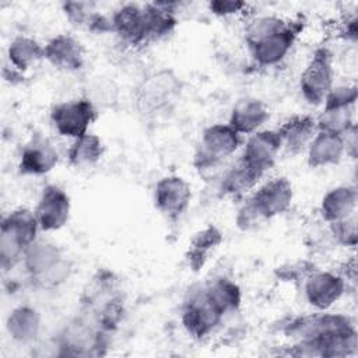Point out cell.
<instances>
[{
	"mask_svg": "<svg viewBox=\"0 0 358 358\" xmlns=\"http://www.w3.org/2000/svg\"><path fill=\"white\" fill-rule=\"evenodd\" d=\"M98 117V109L88 96H77L52 106L49 120L57 136L74 140L87 134Z\"/></svg>",
	"mask_w": 358,
	"mask_h": 358,
	"instance_id": "8",
	"label": "cell"
},
{
	"mask_svg": "<svg viewBox=\"0 0 358 358\" xmlns=\"http://www.w3.org/2000/svg\"><path fill=\"white\" fill-rule=\"evenodd\" d=\"M43 60L57 70L77 73L85 67V48L74 35L60 32L43 45Z\"/></svg>",
	"mask_w": 358,
	"mask_h": 358,
	"instance_id": "15",
	"label": "cell"
},
{
	"mask_svg": "<svg viewBox=\"0 0 358 358\" xmlns=\"http://www.w3.org/2000/svg\"><path fill=\"white\" fill-rule=\"evenodd\" d=\"M338 36L348 43H352V45L357 43V39H358V17H357V14L347 15L341 21Z\"/></svg>",
	"mask_w": 358,
	"mask_h": 358,
	"instance_id": "35",
	"label": "cell"
},
{
	"mask_svg": "<svg viewBox=\"0 0 358 358\" xmlns=\"http://www.w3.org/2000/svg\"><path fill=\"white\" fill-rule=\"evenodd\" d=\"M305 157L308 166L313 169L338 165L345 157L344 137L317 130L305 151Z\"/></svg>",
	"mask_w": 358,
	"mask_h": 358,
	"instance_id": "23",
	"label": "cell"
},
{
	"mask_svg": "<svg viewBox=\"0 0 358 358\" xmlns=\"http://www.w3.org/2000/svg\"><path fill=\"white\" fill-rule=\"evenodd\" d=\"M355 108H320L315 116L319 131L344 136L348 130L357 126Z\"/></svg>",
	"mask_w": 358,
	"mask_h": 358,
	"instance_id": "29",
	"label": "cell"
},
{
	"mask_svg": "<svg viewBox=\"0 0 358 358\" xmlns=\"http://www.w3.org/2000/svg\"><path fill=\"white\" fill-rule=\"evenodd\" d=\"M60 154L55 143L42 134L32 136L21 148L17 169L22 176H45L59 164Z\"/></svg>",
	"mask_w": 358,
	"mask_h": 358,
	"instance_id": "14",
	"label": "cell"
},
{
	"mask_svg": "<svg viewBox=\"0 0 358 358\" xmlns=\"http://www.w3.org/2000/svg\"><path fill=\"white\" fill-rule=\"evenodd\" d=\"M316 268L310 262L306 260H296L291 263H285L282 266H278L275 268V277L278 281L282 282H292V284H301L303 278Z\"/></svg>",
	"mask_w": 358,
	"mask_h": 358,
	"instance_id": "33",
	"label": "cell"
},
{
	"mask_svg": "<svg viewBox=\"0 0 358 358\" xmlns=\"http://www.w3.org/2000/svg\"><path fill=\"white\" fill-rule=\"evenodd\" d=\"M266 176L248 166L236 158V161L225 168L217 180V192L222 197L245 199Z\"/></svg>",
	"mask_w": 358,
	"mask_h": 358,
	"instance_id": "19",
	"label": "cell"
},
{
	"mask_svg": "<svg viewBox=\"0 0 358 358\" xmlns=\"http://www.w3.org/2000/svg\"><path fill=\"white\" fill-rule=\"evenodd\" d=\"M334 84L336 69L333 53L327 46H319L313 50L310 59L299 74V94L308 105L320 108Z\"/></svg>",
	"mask_w": 358,
	"mask_h": 358,
	"instance_id": "6",
	"label": "cell"
},
{
	"mask_svg": "<svg viewBox=\"0 0 358 358\" xmlns=\"http://www.w3.org/2000/svg\"><path fill=\"white\" fill-rule=\"evenodd\" d=\"M343 137H344V144H345V157L355 159L357 158V145H358L357 126L352 127L351 130H348Z\"/></svg>",
	"mask_w": 358,
	"mask_h": 358,
	"instance_id": "36",
	"label": "cell"
},
{
	"mask_svg": "<svg viewBox=\"0 0 358 358\" xmlns=\"http://www.w3.org/2000/svg\"><path fill=\"white\" fill-rule=\"evenodd\" d=\"M268 120L270 109L264 101L256 96H243L232 105L227 123L241 136L248 137L264 129Z\"/></svg>",
	"mask_w": 358,
	"mask_h": 358,
	"instance_id": "18",
	"label": "cell"
},
{
	"mask_svg": "<svg viewBox=\"0 0 358 358\" xmlns=\"http://www.w3.org/2000/svg\"><path fill=\"white\" fill-rule=\"evenodd\" d=\"M193 200V189L189 180L180 175L161 176L152 189L155 210L169 222L179 221L189 210Z\"/></svg>",
	"mask_w": 358,
	"mask_h": 358,
	"instance_id": "11",
	"label": "cell"
},
{
	"mask_svg": "<svg viewBox=\"0 0 358 358\" xmlns=\"http://www.w3.org/2000/svg\"><path fill=\"white\" fill-rule=\"evenodd\" d=\"M225 316L207 298L203 284L189 289L180 309V324L193 340L211 337L224 323Z\"/></svg>",
	"mask_w": 358,
	"mask_h": 358,
	"instance_id": "7",
	"label": "cell"
},
{
	"mask_svg": "<svg viewBox=\"0 0 358 358\" xmlns=\"http://www.w3.org/2000/svg\"><path fill=\"white\" fill-rule=\"evenodd\" d=\"M6 57L7 64L21 73H27L43 60V45L34 36L17 35L8 43Z\"/></svg>",
	"mask_w": 358,
	"mask_h": 358,
	"instance_id": "28",
	"label": "cell"
},
{
	"mask_svg": "<svg viewBox=\"0 0 358 358\" xmlns=\"http://www.w3.org/2000/svg\"><path fill=\"white\" fill-rule=\"evenodd\" d=\"M302 29V20L288 18L281 28L262 38L260 41L246 46L250 60L255 66L262 69H271L280 66L294 49Z\"/></svg>",
	"mask_w": 358,
	"mask_h": 358,
	"instance_id": "9",
	"label": "cell"
},
{
	"mask_svg": "<svg viewBox=\"0 0 358 358\" xmlns=\"http://www.w3.org/2000/svg\"><path fill=\"white\" fill-rule=\"evenodd\" d=\"M182 94V81L168 69L152 71L134 91V103L143 116H159L169 112Z\"/></svg>",
	"mask_w": 358,
	"mask_h": 358,
	"instance_id": "4",
	"label": "cell"
},
{
	"mask_svg": "<svg viewBox=\"0 0 358 358\" xmlns=\"http://www.w3.org/2000/svg\"><path fill=\"white\" fill-rule=\"evenodd\" d=\"M105 154L103 140L88 131L87 134L70 141L66 150V159L74 169H91L96 166Z\"/></svg>",
	"mask_w": 358,
	"mask_h": 358,
	"instance_id": "27",
	"label": "cell"
},
{
	"mask_svg": "<svg viewBox=\"0 0 358 358\" xmlns=\"http://www.w3.org/2000/svg\"><path fill=\"white\" fill-rule=\"evenodd\" d=\"M178 1H152L143 4L147 43L158 42L172 35L178 27Z\"/></svg>",
	"mask_w": 358,
	"mask_h": 358,
	"instance_id": "21",
	"label": "cell"
},
{
	"mask_svg": "<svg viewBox=\"0 0 358 358\" xmlns=\"http://www.w3.org/2000/svg\"><path fill=\"white\" fill-rule=\"evenodd\" d=\"M358 88L355 83H336L329 91L323 108H355ZM320 106V108H322Z\"/></svg>",
	"mask_w": 358,
	"mask_h": 358,
	"instance_id": "32",
	"label": "cell"
},
{
	"mask_svg": "<svg viewBox=\"0 0 358 358\" xmlns=\"http://www.w3.org/2000/svg\"><path fill=\"white\" fill-rule=\"evenodd\" d=\"M358 192L355 185L343 183L327 189L319 203V215L326 224L357 214Z\"/></svg>",
	"mask_w": 358,
	"mask_h": 358,
	"instance_id": "22",
	"label": "cell"
},
{
	"mask_svg": "<svg viewBox=\"0 0 358 358\" xmlns=\"http://www.w3.org/2000/svg\"><path fill=\"white\" fill-rule=\"evenodd\" d=\"M112 34H115L124 45L131 48L145 46V22L143 4L124 3L113 10L110 14Z\"/></svg>",
	"mask_w": 358,
	"mask_h": 358,
	"instance_id": "17",
	"label": "cell"
},
{
	"mask_svg": "<svg viewBox=\"0 0 358 358\" xmlns=\"http://www.w3.org/2000/svg\"><path fill=\"white\" fill-rule=\"evenodd\" d=\"M224 242V232L214 224L196 231L189 242L185 259L193 271H200L208 262L211 253Z\"/></svg>",
	"mask_w": 358,
	"mask_h": 358,
	"instance_id": "26",
	"label": "cell"
},
{
	"mask_svg": "<svg viewBox=\"0 0 358 358\" xmlns=\"http://www.w3.org/2000/svg\"><path fill=\"white\" fill-rule=\"evenodd\" d=\"M329 236L333 243L341 248L354 249L358 242V231H357V214H352L344 220L327 224Z\"/></svg>",
	"mask_w": 358,
	"mask_h": 358,
	"instance_id": "31",
	"label": "cell"
},
{
	"mask_svg": "<svg viewBox=\"0 0 358 358\" xmlns=\"http://www.w3.org/2000/svg\"><path fill=\"white\" fill-rule=\"evenodd\" d=\"M41 232L36 215L28 207H15L1 218L0 266L3 273L21 264L25 250L39 238Z\"/></svg>",
	"mask_w": 358,
	"mask_h": 358,
	"instance_id": "3",
	"label": "cell"
},
{
	"mask_svg": "<svg viewBox=\"0 0 358 358\" xmlns=\"http://www.w3.org/2000/svg\"><path fill=\"white\" fill-rule=\"evenodd\" d=\"M249 3L241 0H211L207 3L208 11L218 18H232L238 15L249 17Z\"/></svg>",
	"mask_w": 358,
	"mask_h": 358,
	"instance_id": "34",
	"label": "cell"
},
{
	"mask_svg": "<svg viewBox=\"0 0 358 358\" xmlns=\"http://www.w3.org/2000/svg\"><path fill=\"white\" fill-rule=\"evenodd\" d=\"M302 295L313 310H330L347 294L348 282L336 270L313 268L301 282Z\"/></svg>",
	"mask_w": 358,
	"mask_h": 358,
	"instance_id": "10",
	"label": "cell"
},
{
	"mask_svg": "<svg viewBox=\"0 0 358 358\" xmlns=\"http://www.w3.org/2000/svg\"><path fill=\"white\" fill-rule=\"evenodd\" d=\"M288 18L277 14H250L243 27V42L246 46L260 41L281 28Z\"/></svg>",
	"mask_w": 358,
	"mask_h": 358,
	"instance_id": "30",
	"label": "cell"
},
{
	"mask_svg": "<svg viewBox=\"0 0 358 358\" xmlns=\"http://www.w3.org/2000/svg\"><path fill=\"white\" fill-rule=\"evenodd\" d=\"M295 199L294 185L284 175L264 178L256 189L242 199L262 224L289 211Z\"/></svg>",
	"mask_w": 358,
	"mask_h": 358,
	"instance_id": "5",
	"label": "cell"
},
{
	"mask_svg": "<svg viewBox=\"0 0 358 358\" xmlns=\"http://www.w3.org/2000/svg\"><path fill=\"white\" fill-rule=\"evenodd\" d=\"M281 154V140L275 129L264 127L245 137L238 159L267 176Z\"/></svg>",
	"mask_w": 358,
	"mask_h": 358,
	"instance_id": "12",
	"label": "cell"
},
{
	"mask_svg": "<svg viewBox=\"0 0 358 358\" xmlns=\"http://www.w3.org/2000/svg\"><path fill=\"white\" fill-rule=\"evenodd\" d=\"M62 13L66 20L76 28L85 29L92 34H109L112 32L110 17H106L95 8L90 1H64L62 3Z\"/></svg>",
	"mask_w": 358,
	"mask_h": 358,
	"instance_id": "24",
	"label": "cell"
},
{
	"mask_svg": "<svg viewBox=\"0 0 358 358\" xmlns=\"http://www.w3.org/2000/svg\"><path fill=\"white\" fill-rule=\"evenodd\" d=\"M4 327L11 341L21 345H31L41 336L42 315L29 303L17 305L8 312Z\"/></svg>",
	"mask_w": 358,
	"mask_h": 358,
	"instance_id": "20",
	"label": "cell"
},
{
	"mask_svg": "<svg viewBox=\"0 0 358 358\" xmlns=\"http://www.w3.org/2000/svg\"><path fill=\"white\" fill-rule=\"evenodd\" d=\"M245 137L228 123L206 126L197 141L192 165L200 179L217 183L227 168V161L239 154Z\"/></svg>",
	"mask_w": 358,
	"mask_h": 358,
	"instance_id": "1",
	"label": "cell"
},
{
	"mask_svg": "<svg viewBox=\"0 0 358 358\" xmlns=\"http://www.w3.org/2000/svg\"><path fill=\"white\" fill-rule=\"evenodd\" d=\"M34 213L42 232L60 231L70 221L71 199L62 186L48 183L39 193Z\"/></svg>",
	"mask_w": 358,
	"mask_h": 358,
	"instance_id": "13",
	"label": "cell"
},
{
	"mask_svg": "<svg viewBox=\"0 0 358 358\" xmlns=\"http://www.w3.org/2000/svg\"><path fill=\"white\" fill-rule=\"evenodd\" d=\"M29 282L38 289H56L71 271V262L63 249L52 241L38 238L24 253L21 262Z\"/></svg>",
	"mask_w": 358,
	"mask_h": 358,
	"instance_id": "2",
	"label": "cell"
},
{
	"mask_svg": "<svg viewBox=\"0 0 358 358\" xmlns=\"http://www.w3.org/2000/svg\"><path fill=\"white\" fill-rule=\"evenodd\" d=\"M203 288L211 303L225 317L241 309L243 294L241 285L235 280L227 275H217L203 282Z\"/></svg>",
	"mask_w": 358,
	"mask_h": 358,
	"instance_id": "25",
	"label": "cell"
},
{
	"mask_svg": "<svg viewBox=\"0 0 358 358\" xmlns=\"http://www.w3.org/2000/svg\"><path fill=\"white\" fill-rule=\"evenodd\" d=\"M281 140V152L296 157L305 154L310 140L317 133L315 115L296 113L288 116L275 127Z\"/></svg>",
	"mask_w": 358,
	"mask_h": 358,
	"instance_id": "16",
	"label": "cell"
}]
</instances>
